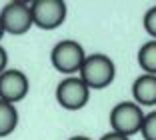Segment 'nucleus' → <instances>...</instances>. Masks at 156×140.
I'll list each match as a JSON object with an SVG mask.
<instances>
[{
	"label": "nucleus",
	"instance_id": "39448f33",
	"mask_svg": "<svg viewBox=\"0 0 156 140\" xmlns=\"http://www.w3.org/2000/svg\"><path fill=\"white\" fill-rule=\"evenodd\" d=\"M90 100V88L80 80V76L62 78L56 86V102L64 110H80Z\"/></svg>",
	"mask_w": 156,
	"mask_h": 140
},
{
	"label": "nucleus",
	"instance_id": "f03ea898",
	"mask_svg": "<svg viewBox=\"0 0 156 140\" xmlns=\"http://www.w3.org/2000/svg\"><path fill=\"white\" fill-rule=\"evenodd\" d=\"M84 60H86V52L82 44L76 40H60L50 52L52 66L66 76H74L76 72H80Z\"/></svg>",
	"mask_w": 156,
	"mask_h": 140
},
{
	"label": "nucleus",
	"instance_id": "2eb2a0df",
	"mask_svg": "<svg viewBox=\"0 0 156 140\" xmlns=\"http://www.w3.org/2000/svg\"><path fill=\"white\" fill-rule=\"evenodd\" d=\"M68 140H92V138H88V136H72Z\"/></svg>",
	"mask_w": 156,
	"mask_h": 140
},
{
	"label": "nucleus",
	"instance_id": "6e6552de",
	"mask_svg": "<svg viewBox=\"0 0 156 140\" xmlns=\"http://www.w3.org/2000/svg\"><path fill=\"white\" fill-rule=\"evenodd\" d=\"M132 96L140 108L156 106V76H152V74L138 76L132 84Z\"/></svg>",
	"mask_w": 156,
	"mask_h": 140
},
{
	"label": "nucleus",
	"instance_id": "1a4fd4ad",
	"mask_svg": "<svg viewBox=\"0 0 156 140\" xmlns=\"http://www.w3.org/2000/svg\"><path fill=\"white\" fill-rule=\"evenodd\" d=\"M18 126V110L10 102L0 100V138L10 136Z\"/></svg>",
	"mask_w": 156,
	"mask_h": 140
},
{
	"label": "nucleus",
	"instance_id": "9d476101",
	"mask_svg": "<svg viewBox=\"0 0 156 140\" xmlns=\"http://www.w3.org/2000/svg\"><path fill=\"white\" fill-rule=\"evenodd\" d=\"M138 66L144 70V74L156 76V40H148L138 50Z\"/></svg>",
	"mask_w": 156,
	"mask_h": 140
},
{
	"label": "nucleus",
	"instance_id": "dca6fc26",
	"mask_svg": "<svg viewBox=\"0 0 156 140\" xmlns=\"http://www.w3.org/2000/svg\"><path fill=\"white\" fill-rule=\"evenodd\" d=\"M4 34H6V32H4V26H2V20H0V40L4 38Z\"/></svg>",
	"mask_w": 156,
	"mask_h": 140
},
{
	"label": "nucleus",
	"instance_id": "20e7f679",
	"mask_svg": "<svg viewBox=\"0 0 156 140\" xmlns=\"http://www.w3.org/2000/svg\"><path fill=\"white\" fill-rule=\"evenodd\" d=\"M32 24L40 30H54L62 26L68 14V6L64 0H34L30 4Z\"/></svg>",
	"mask_w": 156,
	"mask_h": 140
},
{
	"label": "nucleus",
	"instance_id": "4468645a",
	"mask_svg": "<svg viewBox=\"0 0 156 140\" xmlns=\"http://www.w3.org/2000/svg\"><path fill=\"white\" fill-rule=\"evenodd\" d=\"M100 140H130L128 136H122V134H118V132H106L104 136H100Z\"/></svg>",
	"mask_w": 156,
	"mask_h": 140
},
{
	"label": "nucleus",
	"instance_id": "9b49d317",
	"mask_svg": "<svg viewBox=\"0 0 156 140\" xmlns=\"http://www.w3.org/2000/svg\"><path fill=\"white\" fill-rule=\"evenodd\" d=\"M140 134L144 140H156V110L144 114V122L140 128Z\"/></svg>",
	"mask_w": 156,
	"mask_h": 140
},
{
	"label": "nucleus",
	"instance_id": "423d86ee",
	"mask_svg": "<svg viewBox=\"0 0 156 140\" xmlns=\"http://www.w3.org/2000/svg\"><path fill=\"white\" fill-rule=\"evenodd\" d=\"M0 20H2V26L4 32L14 34V36H20V34H26L32 24V12H30V4L28 2H8L4 4V8L0 10Z\"/></svg>",
	"mask_w": 156,
	"mask_h": 140
},
{
	"label": "nucleus",
	"instance_id": "7ed1b4c3",
	"mask_svg": "<svg viewBox=\"0 0 156 140\" xmlns=\"http://www.w3.org/2000/svg\"><path fill=\"white\" fill-rule=\"evenodd\" d=\"M144 122V110L136 102L122 100L110 110V126L112 132H118L122 136H132L138 134Z\"/></svg>",
	"mask_w": 156,
	"mask_h": 140
},
{
	"label": "nucleus",
	"instance_id": "f257e3e1",
	"mask_svg": "<svg viewBox=\"0 0 156 140\" xmlns=\"http://www.w3.org/2000/svg\"><path fill=\"white\" fill-rule=\"evenodd\" d=\"M116 66L110 56L106 54H88L80 68V80L90 88V90H102L114 82Z\"/></svg>",
	"mask_w": 156,
	"mask_h": 140
},
{
	"label": "nucleus",
	"instance_id": "0eeeda50",
	"mask_svg": "<svg viewBox=\"0 0 156 140\" xmlns=\"http://www.w3.org/2000/svg\"><path fill=\"white\" fill-rule=\"evenodd\" d=\"M28 90H30V82H28V76L22 70L6 68L0 74V100L16 104L26 98Z\"/></svg>",
	"mask_w": 156,
	"mask_h": 140
},
{
	"label": "nucleus",
	"instance_id": "f8f14e48",
	"mask_svg": "<svg viewBox=\"0 0 156 140\" xmlns=\"http://www.w3.org/2000/svg\"><path fill=\"white\" fill-rule=\"evenodd\" d=\"M142 24H144V30L152 36V40H156V6L146 10V14H144V18H142Z\"/></svg>",
	"mask_w": 156,
	"mask_h": 140
},
{
	"label": "nucleus",
	"instance_id": "ddd939ff",
	"mask_svg": "<svg viewBox=\"0 0 156 140\" xmlns=\"http://www.w3.org/2000/svg\"><path fill=\"white\" fill-rule=\"evenodd\" d=\"M6 66H8V52L0 46V74L6 70Z\"/></svg>",
	"mask_w": 156,
	"mask_h": 140
}]
</instances>
